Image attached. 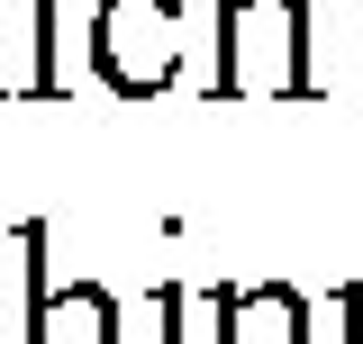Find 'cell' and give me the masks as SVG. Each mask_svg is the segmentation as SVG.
Segmentation results:
<instances>
[{"label":"cell","instance_id":"8992f818","mask_svg":"<svg viewBox=\"0 0 363 344\" xmlns=\"http://www.w3.org/2000/svg\"><path fill=\"white\" fill-rule=\"evenodd\" d=\"M345 344H363V281L345 290Z\"/></svg>","mask_w":363,"mask_h":344},{"label":"cell","instance_id":"3957f363","mask_svg":"<svg viewBox=\"0 0 363 344\" xmlns=\"http://www.w3.org/2000/svg\"><path fill=\"white\" fill-rule=\"evenodd\" d=\"M28 344H118L109 290H91V281L45 290V281H37V299H28Z\"/></svg>","mask_w":363,"mask_h":344},{"label":"cell","instance_id":"6da1fadb","mask_svg":"<svg viewBox=\"0 0 363 344\" xmlns=\"http://www.w3.org/2000/svg\"><path fill=\"white\" fill-rule=\"evenodd\" d=\"M309 0H227L218 100H309Z\"/></svg>","mask_w":363,"mask_h":344},{"label":"cell","instance_id":"277c9868","mask_svg":"<svg viewBox=\"0 0 363 344\" xmlns=\"http://www.w3.org/2000/svg\"><path fill=\"white\" fill-rule=\"evenodd\" d=\"M318 308L291 290V281H264V290H236L227 299V344H309Z\"/></svg>","mask_w":363,"mask_h":344},{"label":"cell","instance_id":"5b68a950","mask_svg":"<svg viewBox=\"0 0 363 344\" xmlns=\"http://www.w3.org/2000/svg\"><path fill=\"white\" fill-rule=\"evenodd\" d=\"M227 299L236 290H173V344H227Z\"/></svg>","mask_w":363,"mask_h":344},{"label":"cell","instance_id":"7a4b0ae2","mask_svg":"<svg viewBox=\"0 0 363 344\" xmlns=\"http://www.w3.org/2000/svg\"><path fill=\"white\" fill-rule=\"evenodd\" d=\"M182 0H100L91 18V64L118 100H155L182 82Z\"/></svg>","mask_w":363,"mask_h":344}]
</instances>
